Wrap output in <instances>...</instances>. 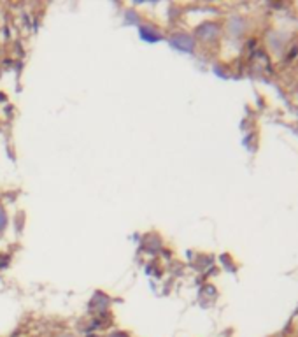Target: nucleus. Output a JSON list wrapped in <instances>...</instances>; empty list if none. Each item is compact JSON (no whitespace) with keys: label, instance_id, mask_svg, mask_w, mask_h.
<instances>
[{"label":"nucleus","instance_id":"f257e3e1","mask_svg":"<svg viewBox=\"0 0 298 337\" xmlns=\"http://www.w3.org/2000/svg\"><path fill=\"white\" fill-rule=\"evenodd\" d=\"M170 42H172L176 48H179V49H183V51H189L191 48H193V41H191L189 37H186V35H183V34L174 35V37L170 39Z\"/></svg>","mask_w":298,"mask_h":337},{"label":"nucleus","instance_id":"f03ea898","mask_svg":"<svg viewBox=\"0 0 298 337\" xmlns=\"http://www.w3.org/2000/svg\"><path fill=\"white\" fill-rule=\"evenodd\" d=\"M140 35H142V39H146V41H149V42L158 41V39H160V34H153L151 28H142Z\"/></svg>","mask_w":298,"mask_h":337},{"label":"nucleus","instance_id":"7ed1b4c3","mask_svg":"<svg viewBox=\"0 0 298 337\" xmlns=\"http://www.w3.org/2000/svg\"><path fill=\"white\" fill-rule=\"evenodd\" d=\"M5 221H7V219H5V213H4L2 209H0V230H4Z\"/></svg>","mask_w":298,"mask_h":337},{"label":"nucleus","instance_id":"20e7f679","mask_svg":"<svg viewBox=\"0 0 298 337\" xmlns=\"http://www.w3.org/2000/svg\"><path fill=\"white\" fill-rule=\"evenodd\" d=\"M111 337H128V336H126L125 332H116V334H113Z\"/></svg>","mask_w":298,"mask_h":337},{"label":"nucleus","instance_id":"39448f33","mask_svg":"<svg viewBox=\"0 0 298 337\" xmlns=\"http://www.w3.org/2000/svg\"><path fill=\"white\" fill-rule=\"evenodd\" d=\"M60 337H74L72 334H63V336H60Z\"/></svg>","mask_w":298,"mask_h":337}]
</instances>
